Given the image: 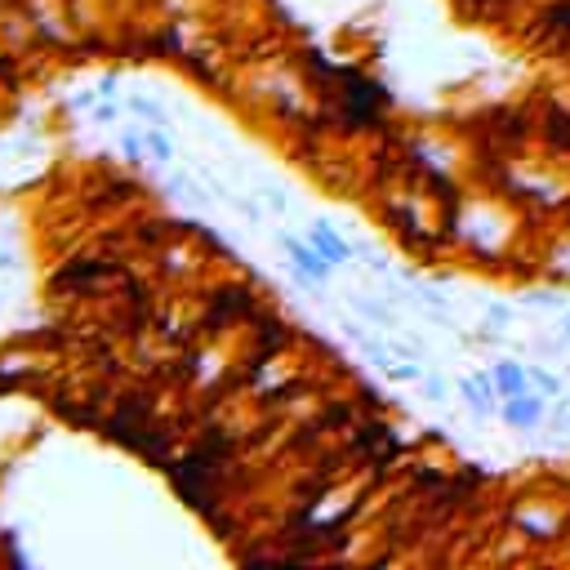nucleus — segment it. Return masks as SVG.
Segmentation results:
<instances>
[{
	"instance_id": "obj_18",
	"label": "nucleus",
	"mask_w": 570,
	"mask_h": 570,
	"mask_svg": "<svg viewBox=\"0 0 570 570\" xmlns=\"http://www.w3.org/2000/svg\"><path fill=\"white\" fill-rule=\"evenodd\" d=\"M147 147H151V156L169 160V142H165V134H151V138H147Z\"/></svg>"
},
{
	"instance_id": "obj_6",
	"label": "nucleus",
	"mask_w": 570,
	"mask_h": 570,
	"mask_svg": "<svg viewBox=\"0 0 570 570\" xmlns=\"http://www.w3.org/2000/svg\"><path fill=\"white\" fill-rule=\"evenodd\" d=\"M539 142L552 160H566L570 165V107L561 102H543L539 107Z\"/></svg>"
},
{
	"instance_id": "obj_7",
	"label": "nucleus",
	"mask_w": 570,
	"mask_h": 570,
	"mask_svg": "<svg viewBox=\"0 0 570 570\" xmlns=\"http://www.w3.org/2000/svg\"><path fill=\"white\" fill-rule=\"evenodd\" d=\"M459 396H463V405L472 410V414H481V419H490V414H499V387H494V374H472V379H459Z\"/></svg>"
},
{
	"instance_id": "obj_20",
	"label": "nucleus",
	"mask_w": 570,
	"mask_h": 570,
	"mask_svg": "<svg viewBox=\"0 0 570 570\" xmlns=\"http://www.w3.org/2000/svg\"><path fill=\"white\" fill-rule=\"evenodd\" d=\"M557 334H561V338H566V343H570V307H566V312H561V321H557Z\"/></svg>"
},
{
	"instance_id": "obj_11",
	"label": "nucleus",
	"mask_w": 570,
	"mask_h": 570,
	"mask_svg": "<svg viewBox=\"0 0 570 570\" xmlns=\"http://www.w3.org/2000/svg\"><path fill=\"white\" fill-rule=\"evenodd\" d=\"M312 245H316L330 263H347V258H352V245H347L343 236H334L325 223H316V227H312Z\"/></svg>"
},
{
	"instance_id": "obj_13",
	"label": "nucleus",
	"mask_w": 570,
	"mask_h": 570,
	"mask_svg": "<svg viewBox=\"0 0 570 570\" xmlns=\"http://www.w3.org/2000/svg\"><path fill=\"white\" fill-rule=\"evenodd\" d=\"M530 387L543 392V396H561V392H566V379H561L557 370H548V365L534 361V365H530Z\"/></svg>"
},
{
	"instance_id": "obj_17",
	"label": "nucleus",
	"mask_w": 570,
	"mask_h": 570,
	"mask_svg": "<svg viewBox=\"0 0 570 570\" xmlns=\"http://www.w3.org/2000/svg\"><path fill=\"white\" fill-rule=\"evenodd\" d=\"M423 392H428V401H445V383H441L436 374H428V379H423Z\"/></svg>"
},
{
	"instance_id": "obj_14",
	"label": "nucleus",
	"mask_w": 570,
	"mask_h": 570,
	"mask_svg": "<svg viewBox=\"0 0 570 570\" xmlns=\"http://www.w3.org/2000/svg\"><path fill=\"white\" fill-rule=\"evenodd\" d=\"M548 428H552V432H570V392L552 396V405H548Z\"/></svg>"
},
{
	"instance_id": "obj_19",
	"label": "nucleus",
	"mask_w": 570,
	"mask_h": 570,
	"mask_svg": "<svg viewBox=\"0 0 570 570\" xmlns=\"http://www.w3.org/2000/svg\"><path fill=\"white\" fill-rule=\"evenodd\" d=\"M134 111H142L147 120H165V116H160V107H156V102H142V98L134 102Z\"/></svg>"
},
{
	"instance_id": "obj_1",
	"label": "nucleus",
	"mask_w": 570,
	"mask_h": 570,
	"mask_svg": "<svg viewBox=\"0 0 570 570\" xmlns=\"http://www.w3.org/2000/svg\"><path fill=\"white\" fill-rule=\"evenodd\" d=\"M307 62L321 71L316 80L338 85V111H343V125H347V129H370V125H379L383 102H387L383 85H374V80L361 76V71H334V67H330L325 58H316V53H307Z\"/></svg>"
},
{
	"instance_id": "obj_10",
	"label": "nucleus",
	"mask_w": 570,
	"mask_h": 570,
	"mask_svg": "<svg viewBox=\"0 0 570 570\" xmlns=\"http://www.w3.org/2000/svg\"><path fill=\"white\" fill-rule=\"evenodd\" d=\"M494 387L499 396H517V392H530V365H517V361H494Z\"/></svg>"
},
{
	"instance_id": "obj_2",
	"label": "nucleus",
	"mask_w": 570,
	"mask_h": 570,
	"mask_svg": "<svg viewBox=\"0 0 570 570\" xmlns=\"http://www.w3.org/2000/svg\"><path fill=\"white\" fill-rule=\"evenodd\" d=\"M508 525L517 530V539H525V543H534V548L570 543V503H561L557 494L512 499V508H508Z\"/></svg>"
},
{
	"instance_id": "obj_3",
	"label": "nucleus",
	"mask_w": 570,
	"mask_h": 570,
	"mask_svg": "<svg viewBox=\"0 0 570 570\" xmlns=\"http://www.w3.org/2000/svg\"><path fill=\"white\" fill-rule=\"evenodd\" d=\"M218 450H223V441H205V445H196L178 468H169V476H174L178 494H183L196 512H209V490H205V481H209V472H214Z\"/></svg>"
},
{
	"instance_id": "obj_5",
	"label": "nucleus",
	"mask_w": 570,
	"mask_h": 570,
	"mask_svg": "<svg viewBox=\"0 0 570 570\" xmlns=\"http://www.w3.org/2000/svg\"><path fill=\"white\" fill-rule=\"evenodd\" d=\"M499 419L512 428V432H534L539 423H548V396L543 392H517V396H503L499 401Z\"/></svg>"
},
{
	"instance_id": "obj_15",
	"label": "nucleus",
	"mask_w": 570,
	"mask_h": 570,
	"mask_svg": "<svg viewBox=\"0 0 570 570\" xmlns=\"http://www.w3.org/2000/svg\"><path fill=\"white\" fill-rule=\"evenodd\" d=\"M512 316H517L512 303H485V321L490 325H512Z\"/></svg>"
},
{
	"instance_id": "obj_16",
	"label": "nucleus",
	"mask_w": 570,
	"mask_h": 570,
	"mask_svg": "<svg viewBox=\"0 0 570 570\" xmlns=\"http://www.w3.org/2000/svg\"><path fill=\"white\" fill-rule=\"evenodd\" d=\"M383 370H387L392 379H401V383H414V379H423V370H419L414 361H401V365H392V361H387Z\"/></svg>"
},
{
	"instance_id": "obj_4",
	"label": "nucleus",
	"mask_w": 570,
	"mask_h": 570,
	"mask_svg": "<svg viewBox=\"0 0 570 570\" xmlns=\"http://www.w3.org/2000/svg\"><path fill=\"white\" fill-rule=\"evenodd\" d=\"M107 432H111L116 441L134 445L138 454H147V459L165 463V432H156V428H151V419H147V414L134 405V401H125V405L116 410V419L107 423Z\"/></svg>"
},
{
	"instance_id": "obj_12",
	"label": "nucleus",
	"mask_w": 570,
	"mask_h": 570,
	"mask_svg": "<svg viewBox=\"0 0 570 570\" xmlns=\"http://www.w3.org/2000/svg\"><path fill=\"white\" fill-rule=\"evenodd\" d=\"M521 303H525V307H539V312H566V307H570V298H566L561 285H552V289H548V285H543V289H525Z\"/></svg>"
},
{
	"instance_id": "obj_8",
	"label": "nucleus",
	"mask_w": 570,
	"mask_h": 570,
	"mask_svg": "<svg viewBox=\"0 0 570 570\" xmlns=\"http://www.w3.org/2000/svg\"><path fill=\"white\" fill-rule=\"evenodd\" d=\"M356 445H361V450H370V459H374L379 468H387V463L401 454V445H396L392 428H383V423H361V428H356Z\"/></svg>"
},
{
	"instance_id": "obj_9",
	"label": "nucleus",
	"mask_w": 570,
	"mask_h": 570,
	"mask_svg": "<svg viewBox=\"0 0 570 570\" xmlns=\"http://www.w3.org/2000/svg\"><path fill=\"white\" fill-rule=\"evenodd\" d=\"M285 249H289L294 267H298V272H303L307 281H325V276H330V267H334V263H330V258H325V254H321L316 245L307 249V245H298V240H285Z\"/></svg>"
}]
</instances>
